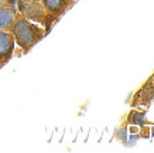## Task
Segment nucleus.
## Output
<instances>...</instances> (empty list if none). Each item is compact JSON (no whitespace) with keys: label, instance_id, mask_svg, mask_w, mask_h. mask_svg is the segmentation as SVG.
<instances>
[{"label":"nucleus","instance_id":"7","mask_svg":"<svg viewBox=\"0 0 154 153\" xmlns=\"http://www.w3.org/2000/svg\"><path fill=\"white\" fill-rule=\"evenodd\" d=\"M7 3V0H0V6H5Z\"/></svg>","mask_w":154,"mask_h":153},{"label":"nucleus","instance_id":"6","mask_svg":"<svg viewBox=\"0 0 154 153\" xmlns=\"http://www.w3.org/2000/svg\"><path fill=\"white\" fill-rule=\"evenodd\" d=\"M20 2H24V3H37V2H41V0H20Z\"/></svg>","mask_w":154,"mask_h":153},{"label":"nucleus","instance_id":"4","mask_svg":"<svg viewBox=\"0 0 154 153\" xmlns=\"http://www.w3.org/2000/svg\"><path fill=\"white\" fill-rule=\"evenodd\" d=\"M17 10L7 6H0V30L2 31H10L14 21L17 19Z\"/></svg>","mask_w":154,"mask_h":153},{"label":"nucleus","instance_id":"5","mask_svg":"<svg viewBox=\"0 0 154 153\" xmlns=\"http://www.w3.org/2000/svg\"><path fill=\"white\" fill-rule=\"evenodd\" d=\"M41 5H42V7L45 9L47 14L58 17V16L64 13V10L66 9L68 2H66V0H41Z\"/></svg>","mask_w":154,"mask_h":153},{"label":"nucleus","instance_id":"1","mask_svg":"<svg viewBox=\"0 0 154 153\" xmlns=\"http://www.w3.org/2000/svg\"><path fill=\"white\" fill-rule=\"evenodd\" d=\"M10 33L13 34L16 44L24 51H30L45 34L42 28H40L37 24L31 23V20L26 19L21 14H17V19L14 21Z\"/></svg>","mask_w":154,"mask_h":153},{"label":"nucleus","instance_id":"3","mask_svg":"<svg viewBox=\"0 0 154 153\" xmlns=\"http://www.w3.org/2000/svg\"><path fill=\"white\" fill-rule=\"evenodd\" d=\"M14 46H16V41H14L13 34L10 31L0 30V64H5L11 58Z\"/></svg>","mask_w":154,"mask_h":153},{"label":"nucleus","instance_id":"2","mask_svg":"<svg viewBox=\"0 0 154 153\" xmlns=\"http://www.w3.org/2000/svg\"><path fill=\"white\" fill-rule=\"evenodd\" d=\"M20 14L28 20H34L38 23H44L47 17V11L40 2L37 3H24L20 2Z\"/></svg>","mask_w":154,"mask_h":153}]
</instances>
